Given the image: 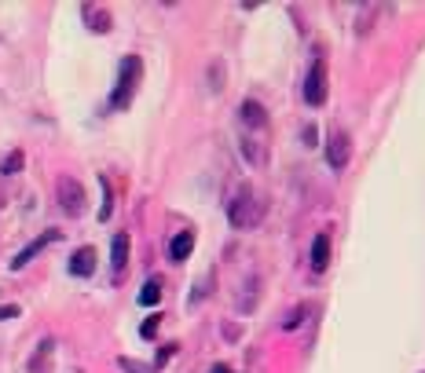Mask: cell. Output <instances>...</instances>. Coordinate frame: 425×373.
<instances>
[{
	"mask_svg": "<svg viewBox=\"0 0 425 373\" xmlns=\"http://www.w3.org/2000/svg\"><path fill=\"white\" fill-rule=\"evenodd\" d=\"M327 264H330V235L323 230V235H315V242H312V267L315 271H327Z\"/></svg>",
	"mask_w": 425,
	"mask_h": 373,
	"instance_id": "12",
	"label": "cell"
},
{
	"mask_svg": "<svg viewBox=\"0 0 425 373\" xmlns=\"http://www.w3.org/2000/svg\"><path fill=\"white\" fill-rule=\"evenodd\" d=\"M308 311H312L308 304H304V307H293V311L286 315V322H282V329H297V326L304 322V318H308Z\"/></svg>",
	"mask_w": 425,
	"mask_h": 373,
	"instance_id": "16",
	"label": "cell"
},
{
	"mask_svg": "<svg viewBox=\"0 0 425 373\" xmlns=\"http://www.w3.org/2000/svg\"><path fill=\"white\" fill-rule=\"evenodd\" d=\"M121 370H128V373H147L139 363H132V358H121Z\"/></svg>",
	"mask_w": 425,
	"mask_h": 373,
	"instance_id": "21",
	"label": "cell"
},
{
	"mask_svg": "<svg viewBox=\"0 0 425 373\" xmlns=\"http://www.w3.org/2000/svg\"><path fill=\"white\" fill-rule=\"evenodd\" d=\"M301 92H304V102H308V107H323V102H327V62H323V59L312 62V70H308Z\"/></svg>",
	"mask_w": 425,
	"mask_h": 373,
	"instance_id": "4",
	"label": "cell"
},
{
	"mask_svg": "<svg viewBox=\"0 0 425 373\" xmlns=\"http://www.w3.org/2000/svg\"><path fill=\"white\" fill-rule=\"evenodd\" d=\"M125 264H128V235H125V230H118L114 242H110V267H114V275H121Z\"/></svg>",
	"mask_w": 425,
	"mask_h": 373,
	"instance_id": "9",
	"label": "cell"
},
{
	"mask_svg": "<svg viewBox=\"0 0 425 373\" xmlns=\"http://www.w3.org/2000/svg\"><path fill=\"white\" fill-rule=\"evenodd\" d=\"M158 322H162V315H150V318H147V322H144V326H139V337H144V340H150V337H154V333H158Z\"/></svg>",
	"mask_w": 425,
	"mask_h": 373,
	"instance_id": "18",
	"label": "cell"
},
{
	"mask_svg": "<svg viewBox=\"0 0 425 373\" xmlns=\"http://www.w3.org/2000/svg\"><path fill=\"white\" fill-rule=\"evenodd\" d=\"M191 253H195V235H191V230H180V235L169 242V256H173V264H184Z\"/></svg>",
	"mask_w": 425,
	"mask_h": 373,
	"instance_id": "10",
	"label": "cell"
},
{
	"mask_svg": "<svg viewBox=\"0 0 425 373\" xmlns=\"http://www.w3.org/2000/svg\"><path fill=\"white\" fill-rule=\"evenodd\" d=\"M103 183V209H99V220H110V212H114V194H110V183L107 179H99Z\"/></svg>",
	"mask_w": 425,
	"mask_h": 373,
	"instance_id": "17",
	"label": "cell"
},
{
	"mask_svg": "<svg viewBox=\"0 0 425 373\" xmlns=\"http://www.w3.org/2000/svg\"><path fill=\"white\" fill-rule=\"evenodd\" d=\"M15 315H19L15 304H4V307H0V322H4V318H15Z\"/></svg>",
	"mask_w": 425,
	"mask_h": 373,
	"instance_id": "20",
	"label": "cell"
},
{
	"mask_svg": "<svg viewBox=\"0 0 425 373\" xmlns=\"http://www.w3.org/2000/svg\"><path fill=\"white\" fill-rule=\"evenodd\" d=\"M261 216H264V201H257V194L250 187H242L238 194L227 201V220H231V227H238V230L257 227V224H261Z\"/></svg>",
	"mask_w": 425,
	"mask_h": 373,
	"instance_id": "2",
	"label": "cell"
},
{
	"mask_svg": "<svg viewBox=\"0 0 425 373\" xmlns=\"http://www.w3.org/2000/svg\"><path fill=\"white\" fill-rule=\"evenodd\" d=\"M48 352H51V340H44V344H41V352H37V358L30 363V370H41V366H44V358H48Z\"/></svg>",
	"mask_w": 425,
	"mask_h": 373,
	"instance_id": "19",
	"label": "cell"
},
{
	"mask_svg": "<svg viewBox=\"0 0 425 373\" xmlns=\"http://www.w3.org/2000/svg\"><path fill=\"white\" fill-rule=\"evenodd\" d=\"M81 15H85V22H88V30H92V33H107L110 26H114V22H110V11L99 8V4H85Z\"/></svg>",
	"mask_w": 425,
	"mask_h": 373,
	"instance_id": "8",
	"label": "cell"
},
{
	"mask_svg": "<svg viewBox=\"0 0 425 373\" xmlns=\"http://www.w3.org/2000/svg\"><path fill=\"white\" fill-rule=\"evenodd\" d=\"M55 198H59V205H62V212H67V216H81L85 212V187L77 183L73 176H59Z\"/></svg>",
	"mask_w": 425,
	"mask_h": 373,
	"instance_id": "3",
	"label": "cell"
},
{
	"mask_svg": "<svg viewBox=\"0 0 425 373\" xmlns=\"http://www.w3.org/2000/svg\"><path fill=\"white\" fill-rule=\"evenodd\" d=\"M242 154H246V161L250 165H268V147L264 143H257V139H242Z\"/></svg>",
	"mask_w": 425,
	"mask_h": 373,
	"instance_id": "13",
	"label": "cell"
},
{
	"mask_svg": "<svg viewBox=\"0 0 425 373\" xmlns=\"http://www.w3.org/2000/svg\"><path fill=\"white\" fill-rule=\"evenodd\" d=\"M139 77H144V62H139V55H128V59H121L118 84H114V95H110V107H114V110H125L128 102L136 99Z\"/></svg>",
	"mask_w": 425,
	"mask_h": 373,
	"instance_id": "1",
	"label": "cell"
},
{
	"mask_svg": "<svg viewBox=\"0 0 425 373\" xmlns=\"http://www.w3.org/2000/svg\"><path fill=\"white\" fill-rule=\"evenodd\" d=\"M209 373H231V370H227V366H224V363H216V366H213V370H209Z\"/></svg>",
	"mask_w": 425,
	"mask_h": 373,
	"instance_id": "22",
	"label": "cell"
},
{
	"mask_svg": "<svg viewBox=\"0 0 425 373\" xmlns=\"http://www.w3.org/2000/svg\"><path fill=\"white\" fill-rule=\"evenodd\" d=\"M92 271H96V249H92V246L77 249V253L70 256V275H77V278H88Z\"/></svg>",
	"mask_w": 425,
	"mask_h": 373,
	"instance_id": "7",
	"label": "cell"
},
{
	"mask_svg": "<svg viewBox=\"0 0 425 373\" xmlns=\"http://www.w3.org/2000/svg\"><path fill=\"white\" fill-rule=\"evenodd\" d=\"M238 113H242V121H246L250 128H264V125H268V110H264L257 99H246V102L238 107Z\"/></svg>",
	"mask_w": 425,
	"mask_h": 373,
	"instance_id": "11",
	"label": "cell"
},
{
	"mask_svg": "<svg viewBox=\"0 0 425 373\" xmlns=\"http://www.w3.org/2000/svg\"><path fill=\"white\" fill-rule=\"evenodd\" d=\"M51 242H59V230H44L41 238H33L30 246H26V249H22V253L15 256V260H11V271H22V267L30 264V260H33L37 253H41V249H48V246H51Z\"/></svg>",
	"mask_w": 425,
	"mask_h": 373,
	"instance_id": "6",
	"label": "cell"
},
{
	"mask_svg": "<svg viewBox=\"0 0 425 373\" xmlns=\"http://www.w3.org/2000/svg\"><path fill=\"white\" fill-rule=\"evenodd\" d=\"M349 158H352V139H349V132H330V139H327V161H330V169L341 172L345 165H349Z\"/></svg>",
	"mask_w": 425,
	"mask_h": 373,
	"instance_id": "5",
	"label": "cell"
},
{
	"mask_svg": "<svg viewBox=\"0 0 425 373\" xmlns=\"http://www.w3.org/2000/svg\"><path fill=\"white\" fill-rule=\"evenodd\" d=\"M19 169H22V150H11L8 158L0 161V172H4V176H15Z\"/></svg>",
	"mask_w": 425,
	"mask_h": 373,
	"instance_id": "15",
	"label": "cell"
},
{
	"mask_svg": "<svg viewBox=\"0 0 425 373\" xmlns=\"http://www.w3.org/2000/svg\"><path fill=\"white\" fill-rule=\"evenodd\" d=\"M158 300H162V278H150L147 286L139 289V304H144V307H154Z\"/></svg>",
	"mask_w": 425,
	"mask_h": 373,
	"instance_id": "14",
	"label": "cell"
}]
</instances>
